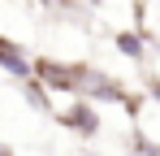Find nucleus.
Here are the masks:
<instances>
[{
  "mask_svg": "<svg viewBox=\"0 0 160 156\" xmlns=\"http://www.w3.org/2000/svg\"><path fill=\"white\" fill-rule=\"evenodd\" d=\"M56 122L61 126H74L78 134H95L100 130V113L91 108V100H74L69 108H56Z\"/></svg>",
  "mask_w": 160,
  "mask_h": 156,
  "instance_id": "nucleus-1",
  "label": "nucleus"
},
{
  "mask_svg": "<svg viewBox=\"0 0 160 156\" xmlns=\"http://www.w3.org/2000/svg\"><path fill=\"white\" fill-rule=\"evenodd\" d=\"M0 65H4L9 74H18V78H30V61H26V52L18 48V44H9V39H0Z\"/></svg>",
  "mask_w": 160,
  "mask_h": 156,
  "instance_id": "nucleus-2",
  "label": "nucleus"
}]
</instances>
